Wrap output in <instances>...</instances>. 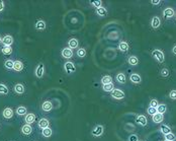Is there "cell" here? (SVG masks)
<instances>
[{
    "label": "cell",
    "mask_w": 176,
    "mask_h": 141,
    "mask_svg": "<svg viewBox=\"0 0 176 141\" xmlns=\"http://www.w3.org/2000/svg\"><path fill=\"white\" fill-rule=\"evenodd\" d=\"M2 44L4 46H11L13 44V38L10 35H6L2 38Z\"/></svg>",
    "instance_id": "8fae6325"
},
{
    "label": "cell",
    "mask_w": 176,
    "mask_h": 141,
    "mask_svg": "<svg viewBox=\"0 0 176 141\" xmlns=\"http://www.w3.org/2000/svg\"><path fill=\"white\" fill-rule=\"evenodd\" d=\"M159 106V103H158L157 99H152L150 102V107H153V108H157Z\"/></svg>",
    "instance_id": "60d3db41"
},
{
    "label": "cell",
    "mask_w": 176,
    "mask_h": 141,
    "mask_svg": "<svg viewBox=\"0 0 176 141\" xmlns=\"http://www.w3.org/2000/svg\"><path fill=\"white\" fill-rule=\"evenodd\" d=\"M160 74H161V76H163V77H168L170 72L167 68H163V69H161V71H160Z\"/></svg>",
    "instance_id": "74e56055"
},
{
    "label": "cell",
    "mask_w": 176,
    "mask_h": 141,
    "mask_svg": "<svg viewBox=\"0 0 176 141\" xmlns=\"http://www.w3.org/2000/svg\"><path fill=\"white\" fill-rule=\"evenodd\" d=\"M152 119H153V122L156 123V124H159V123L163 122V119H164V117H163L162 114H155L154 116H152Z\"/></svg>",
    "instance_id": "603a6c76"
},
{
    "label": "cell",
    "mask_w": 176,
    "mask_h": 141,
    "mask_svg": "<svg viewBox=\"0 0 176 141\" xmlns=\"http://www.w3.org/2000/svg\"><path fill=\"white\" fill-rule=\"evenodd\" d=\"M136 121H137L138 124H139V125H141V126H146L147 123H148V120H147V118L144 115L137 116V119H136Z\"/></svg>",
    "instance_id": "e0dca14e"
},
{
    "label": "cell",
    "mask_w": 176,
    "mask_h": 141,
    "mask_svg": "<svg viewBox=\"0 0 176 141\" xmlns=\"http://www.w3.org/2000/svg\"><path fill=\"white\" fill-rule=\"evenodd\" d=\"M62 54V57L65 58V59H70V58L73 57V50L70 48H64L61 52Z\"/></svg>",
    "instance_id": "ba28073f"
},
{
    "label": "cell",
    "mask_w": 176,
    "mask_h": 141,
    "mask_svg": "<svg viewBox=\"0 0 176 141\" xmlns=\"http://www.w3.org/2000/svg\"><path fill=\"white\" fill-rule=\"evenodd\" d=\"M15 113L18 116H26L28 114V110H26V108L24 106H19L15 110Z\"/></svg>",
    "instance_id": "44dd1931"
},
{
    "label": "cell",
    "mask_w": 176,
    "mask_h": 141,
    "mask_svg": "<svg viewBox=\"0 0 176 141\" xmlns=\"http://www.w3.org/2000/svg\"><path fill=\"white\" fill-rule=\"evenodd\" d=\"M104 132V127L102 125H96L92 130H91V134L93 137H100L103 135Z\"/></svg>",
    "instance_id": "7a4b0ae2"
},
{
    "label": "cell",
    "mask_w": 176,
    "mask_h": 141,
    "mask_svg": "<svg viewBox=\"0 0 176 141\" xmlns=\"http://www.w3.org/2000/svg\"><path fill=\"white\" fill-rule=\"evenodd\" d=\"M161 24V21H160L159 16H154L153 19H151V26L153 28H158Z\"/></svg>",
    "instance_id": "ac0fdd59"
},
{
    "label": "cell",
    "mask_w": 176,
    "mask_h": 141,
    "mask_svg": "<svg viewBox=\"0 0 176 141\" xmlns=\"http://www.w3.org/2000/svg\"><path fill=\"white\" fill-rule=\"evenodd\" d=\"M150 3L152 5H159V4H161V1H159V0H158V1H151Z\"/></svg>",
    "instance_id": "ee69618b"
},
{
    "label": "cell",
    "mask_w": 176,
    "mask_h": 141,
    "mask_svg": "<svg viewBox=\"0 0 176 141\" xmlns=\"http://www.w3.org/2000/svg\"><path fill=\"white\" fill-rule=\"evenodd\" d=\"M50 125V121L48 120V119L46 118H42L39 119V123H37V126H39V128H41V129H45V128H48Z\"/></svg>",
    "instance_id": "4fadbf2b"
},
{
    "label": "cell",
    "mask_w": 176,
    "mask_h": 141,
    "mask_svg": "<svg viewBox=\"0 0 176 141\" xmlns=\"http://www.w3.org/2000/svg\"><path fill=\"white\" fill-rule=\"evenodd\" d=\"M164 141H168V140H166V139H165V140H164Z\"/></svg>",
    "instance_id": "7dc6e473"
},
{
    "label": "cell",
    "mask_w": 176,
    "mask_h": 141,
    "mask_svg": "<svg viewBox=\"0 0 176 141\" xmlns=\"http://www.w3.org/2000/svg\"><path fill=\"white\" fill-rule=\"evenodd\" d=\"M127 62H129L130 65H132V66H136V65H138V63H139V59H138L137 56H131V57L129 58Z\"/></svg>",
    "instance_id": "484cf974"
},
{
    "label": "cell",
    "mask_w": 176,
    "mask_h": 141,
    "mask_svg": "<svg viewBox=\"0 0 176 141\" xmlns=\"http://www.w3.org/2000/svg\"><path fill=\"white\" fill-rule=\"evenodd\" d=\"M68 45H69V48L73 50V49H76L77 47H78L79 42H78V40H77V39H75V38H72V39L69 40Z\"/></svg>",
    "instance_id": "7402d4cb"
},
{
    "label": "cell",
    "mask_w": 176,
    "mask_h": 141,
    "mask_svg": "<svg viewBox=\"0 0 176 141\" xmlns=\"http://www.w3.org/2000/svg\"><path fill=\"white\" fill-rule=\"evenodd\" d=\"M0 43H2V38L0 37Z\"/></svg>",
    "instance_id": "bcb514c9"
},
{
    "label": "cell",
    "mask_w": 176,
    "mask_h": 141,
    "mask_svg": "<svg viewBox=\"0 0 176 141\" xmlns=\"http://www.w3.org/2000/svg\"><path fill=\"white\" fill-rule=\"evenodd\" d=\"M42 135L44 137H46V138H50V137L53 135V130H52L50 127L45 128V129H43V131H42Z\"/></svg>",
    "instance_id": "cb8c5ba5"
},
{
    "label": "cell",
    "mask_w": 176,
    "mask_h": 141,
    "mask_svg": "<svg viewBox=\"0 0 176 141\" xmlns=\"http://www.w3.org/2000/svg\"><path fill=\"white\" fill-rule=\"evenodd\" d=\"M96 14H97V15H99V16H105L107 14L106 8H104L103 6L97 8V9H96Z\"/></svg>",
    "instance_id": "f546056e"
},
{
    "label": "cell",
    "mask_w": 176,
    "mask_h": 141,
    "mask_svg": "<svg viewBox=\"0 0 176 141\" xmlns=\"http://www.w3.org/2000/svg\"><path fill=\"white\" fill-rule=\"evenodd\" d=\"M33 131V127H32V125H28V124H26V125H23L22 127H21V133H22L23 135H26V136L32 134Z\"/></svg>",
    "instance_id": "30bf717a"
},
{
    "label": "cell",
    "mask_w": 176,
    "mask_h": 141,
    "mask_svg": "<svg viewBox=\"0 0 176 141\" xmlns=\"http://www.w3.org/2000/svg\"><path fill=\"white\" fill-rule=\"evenodd\" d=\"M118 49L121 50V52H127L129 50V44L127 42H121L118 45Z\"/></svg>",
    "instance_id": "4dcf8cb0"
},
{
    "label": "cell",
    "mask_w": 176,
    "mask_h": 141,
    "mask_svg": "<svg viewBox=\"0 0 176 141\" xmlns=\"http://www.w3.org/2000/svg\"><path fill=\"white\" fill-rule=\"evenodd\" d=\"M102 89L104 90L105 93H111V91L114 89V83H109V84H104V85H102Z\"/></svg>",
    "instance_id": "83f0119b"
},
{
    "label": "cell",
    "mask_w": 176,
    "mask_h": 141,
    "mask_svg": "<svg viewBox=\"0 0 176 141\" xmlns=\"http://www.w3.org/2000/svg\"><path fill=\"white\" fill-rule=\"evenodd\" d=\"M64 68H65V71L69 74L74 73V72L76 71V66L74 65V63L70 62V61H67V62L64 64Z\"/></svg>",
    "instance_id": "5b68a950"
},
{
    "label": "cell",
    "mask_w": 176,
    "mask_h": 141,
    "mask_svg": "<svg viewBox=\"0 0 176 141\" xmlns=\"http://www.w3.org/2000/svg\"><path fill=\"white\" fill-rule=\"evenodd\" d=\"M160 131H161V133H163L164 135H167V134H169V133H171V129H170L169 126L164 125V124H162V125L160 126Z\"/></svg>",
    "instance_id": "d4e9b609"
},
{
    "label": "cell",
    "mask_w": 176,
    "mask_h": 141,
    "mask_svg": "<svg viewBox=\"0 0 176 141\" xmlns=\"http://www.w3.org/2000/svg\"><path fill=\"white\" fill-rule=\"evenodd\" d=\"M101 83H102V85L112 83V78H111L110 75H105V76L102 77L101 78Z\"/></svg>",
    "instance_id": "4316f807"
},
{
    "label": "cell",
    "mask_w": 176,
    "mask_h": 141,
    "mask_svg": "<svg viewBox=\"0 0 176 141\" xmlns=\"http://www.w3.org/2000/svg\"><path fill=\"white\" fill-rule=\"evenodd\" d=\"M1 50H2V53L4 54V55H10V54L12 53L11 46H3Z\"/></svg>",
    "instance_id": "d6a6232c"
},
{
    "label": "cell",
    "mask_w": 176,
    "mask_h": 141,
    "mask_svg": "<svg viewBox=\"0 0 176 141\" xmlns=\"http://www.w3.org/2000/svg\"><path fill=\"white\" fill-rule=\"evenodd\" d=\"M85 55H86V50L84 48H80L77 50V56H78V57L83 58V57H85Z\"/></svg>",
    "instance_id": "e575fe53"
},
{
    "label": "cell",
    "mask_w": 176,
    "mask_h": 141,
    "mask_svg": "<svg viewBox=\"0 0 176 141\" xmlns=\"http://www.w3.org/2000/svg\"><path fill=\"white\" fill-rule=\"evenodd\" d=\"M152 57L159 63H163L165 60L164 53H163L161 50H158V49H156V50H154V51L152 52Z\"/></svg>",
    "instance_id": "6da1fadb"
},
{
    "label": "cell",
    "mask_w": 176,
    "mask_h": 141,
    "mask_svg": "<svg viewBox=\"0 0 176 141\" xmlns=\"http://www.w3.org/2000/svg\"><path fill=\"white\" fill-rule=\"evenodd\" d=\"M127 141H139V137H138V135H136V134H132L130 137H129Z\"/></svg>",
    "instance_id": "ab89813d"
},
{
    "label": "cell",
    "mask_w": 176,
    "mask_h": 141,
    "mask_svg": "<svg viewBox=\"0 0 176 141\" xmlns=\"http://www.w3.org/2000/svg\"><path fill=\"white\" fill-rule=\"evenodd\" d=\"M116 81H118V83H125V80H127V77H125V74L123 73V72H121V73H118L116 76Z\"/></svg>",
    "instance_id": "ffe728a7"
},
{
    "label": "cell",
    "mask_w": 176,
    "mask_h": 141,
    "mask_svg": "<svg viewBox=\"0 0 176 141\" xmlns=\"http://www.w3.org/2000/svg\"><path fill=\"white\" fill-rule=\"evenodd\" d=\"M156 109H157V113L162 114L163 115V114L167 111V106L166 105H164V104H159V106H158Z\"/></svg>",
    "instance_id": "f1b7e54d"
},
{
    "label": "cell",
    "mask_w": 176,
    "mask_h": 141,
    "mask_svg": "<svg viewBox=\"0 0 176 141\" xmlns=\"http://www.w3.org/2000/svg\"><path fill=\"white\" fill-rule=\"evenodd\" d=\"M13 89L17 95H22V93L26 91V88H24L23 84H21V83H16L15 85H14Z\"/></svg>",
    "instance_id": "d6986e66"
},
{
    "label": "cell",
    "mask_w": 176,
    "mask_h": 141,
    "mask_svg": "<svg viewBox=\"0 0 176 141\" xmlns=\"http://www.w3.org/2000/svg\"><path fill=\"white\" fill-rule=\"evenodd\" d=\"M35 30H46V28H47L46 21H43V19H39V21H37V23H35Z\"/></svg>",
    "instance_id": "7c38bea8"
},
{
    "label": "cell",
    "mask_w": 176,
    "mask_h": 141,
    "mask_svg": "<svg viewBox=\"0 0 176 141\" xmlns=\"http://www.w3.org/2000/svg\"><path fill=\"white\" fill-rule=\"evenodd\" d=\"M130 80L132 81L133 83L139 84V83H141L142 77L140 76L138 73H132V74H131V76H130Z\"/></svg>",
    "instance_id": "9a60e30c"
},
{
    "label": "cell",
    "mask_w": 176,
    "mask_h": 141,
    "mask_svg": "<svg viewBox=\"0 0 176 141\" xmlns=\"http://www.w3.org/2000/svg\"><path fill=\"white\" fill-rule=\"evenodd\" d=\"M139 141H140V140H139Z\"/></svg>",
    "instance_id": "c3c4849f"
},
{
    "label": "cell",
    "mask_w": 176,
    "mask_h": 141,
    "mask_svg": "<svg viewBox=\"0 0 176 141\" xmlns=\"http://www.w3.org/2000/svg\"><path fill=\"white\" fill-rule=\"evenodd\" d=\"M172 53H173L174 55H176V45L172 48Z\"/></svg>",
    "instance_id": "f6af8a7d"
},
{
    "label": "cell",
    "mask_w": 176,
    "mask_h": 141,
    "mask_svg": "<svg viewBox=\"0 0 176 141\" xmlns=\"http://www.w3.org/2000/svg\"><path fill=\"white\" fill-rule=\"evenodd\" d=\"M147 113L151 116H154L155 114H157V109H156V108H153V107H149L148 109H147Z\"/></svg>",
    "instance_id": "8d00e7d4"
},
{
    "label": "cell",
    "mask_w": 176,
    "mask_h": 141,
    "mask_svg": "<svg viewBox=\"0 0 176 141\" xmlns=\"http://www.w3.org/2000/svg\"><path fill=\"white\" fill-rule=\"evenodd\" d=\"M90 4L92 5V6H94L96 9L102 6V2L100 1V0H96V1H90Z\"/></svg>",
    "instance_id": "d590c367"
},
{
    "label": "cell",
    "mask_w": 176,
    "mask_h": 141,
    "mask_svg": "<svg viewBox=\"0 0 176 141\" xmlns=\"http://www.w3.org/2000/svg\"><path fill=\"white\" fill-rule=\"evenodd\" d=\"M169 97L171 99H176V90L172 89L171 91L169 93Z\"/></svg>",
    "instance_id": "b9f144b4"
},
{
    "label": "cell",
    "mask_w": 176,
    "mask_h": 141,
    "mask_svg": "<svg viewBox=\"0 0 176 141\" xmlns=\"http://www.w3.org/2000/svg\"><path fill=\"white\" fill-rule=\"evenodd\" d=\"M35 76H37V78H42V77L44 76L45 65L43 64V63H39V64L37 66V68H35Z\"/></svg>",
    "instance_id": "277c9868"
},
{
    "label": "cell",
    "mask_w": 176,
    "mask_h": 141,
    "mask_svg": "<svg viewBox=\"0 0 176 141\" xmlns=\"http://www.w3.org/2000/svg\"><path fill=\"white\" fill-rule=\"evenodd\" d=\"M110 95L112 99H123L125 97V93H123L121 89H118V88H114L112 91L110 93Z\"/></svg>",
    "instance_id": "3957f363"
},
{
    "label": "cell",
    "mask_w": 176,
    "mask_h": 141,
    "mask_svg": "<svg viewBox=\"0 0 176 141\" xmlns=\"http://www.w3.org/2000/svg\"><path fill=\"white\" fill-rule=\"evenodd\" d=\"M23 68H24L23 62H21L20 60H15V61H14L13 70H15V71H17V72H20V71H22V70H23Z\"/></svg>",
    "instance_id": "2e32d148"
},
{
    "label": "cell",
    "mask_w": 176,
    "mask_h": 141,
    "mask_svg": "<svg viewBox=\"0 0 176 141\" xmlns=\"http://www.w3.org/2000/svg\"><path fill=\"white\" fill-rule=\"evenodd\" d=\"M165 138H166V140H168V141H174L176 139V136L171 132V133H169V134L165 135Z\"/></svg>",
    "instance_id": "f35d334b"
},
{
    "label": "cell",
    "mask_w": 176,
    "mask_h": 141,
    "mask_svg": "<svg viewBox=\"0 0 176 141\" xmlns=\"http://www.w3.org/2000/svg\"><path fill=\"white\" fill-rule=\"evenodd\" d=\"M13 115H14V112L10 107H7V108H5V109L2 111V116L5 119H7V120L11 119L12 117H13Z\"/></svg>",
    "instance_id": "8992f818"
},
{
    "label": "cell",
    "mask_w": 176,
    "mask_h": 141,
    "mask_svg": "<svg viewBox=\"0 0 176 141\" xmlns=\"http://www.w3.org/2000/svg\"><path fill=\"white\" fill-rule=\"evenodd\" d=\"M174 14H175V11H174L172 7H167L163 10V16L166 17V19H171L174 16Z\"/></svg>",
    "instance_id": "9c48e42d"
},
{
    "label": "cell",
    "mask_w": 176,
    "mask_h": 141,
    "mask_svg": "<svg viewBox=\"0 0 176 141\" xmlns=\"http://www.w3.org/2000/svg\"><path fill=\"white\" fill-rule=\"evenodd\" d=\"M4 1L3 0H0V12H2L3 9H4Z\"/></svg>",
    "instance_id": "7bdbcfd3"
},
{
    "label": "cell",
    "mask_w": 176,
    "mask_h": 141,
    "mask_svg": "<svg viewBox=\"0 0 176 141\" xmlns=\"http://www.w3.org/2000/svg\"><path fill=\"white\" fill-rule=\"evenodd\" d=\"M52 109H53V104H52L50 101H45L44 103L42 104V110L44 112H50L52 111Z\"/></svg>",
    "instance_id": "5bb4252c"
},
{
    "label": "cell",
    "mask_w": 176,
    "mask_h": 141,
    "mask_svg": "<svg viewBox=\"0 0 176 141\" xmlns=\"http://www.w3.org/2000/svg\"><path fill=\"white\" fill-rule=\"evenodd\" d=\"M4 66L6 69H13L14 67V61L11 59H8L4 62Z\"/></svg>",
    "instance_id": "1f68e13d"
},
{
    "label": "cell",
    "mask_w": 176,
    "mask_h": 141,
    "mask_svg": "<svg viewBox=\"0 0 176 141\" xmlns=\"http://www.w3.org/2000/svg\"><path fill=\"white\" fill-rule=\"evenodd\" d=\"M35 119H37V117H35V115L33 113L26 114V117H24V121H26V124H28V125L33 124V123L35 122Z\"/></svg>",
    "instance_id": "52a82bcc"
},
{
    "label": "cell",
    "mask_w": 176,
    "mask_h": 141,
    "mask_svg": "<svg viewBox=\"0 0 176 141\" xmlns=\"http://www.w3.org/2000/svg\"><path fill=\"white\" fill-rule=\"evenodd\" d=\"M8 91H9V89L5 84L0 83V95H7Z\"/></svg>",
    "instance_id": "836d02e7"
}]
</instances>
